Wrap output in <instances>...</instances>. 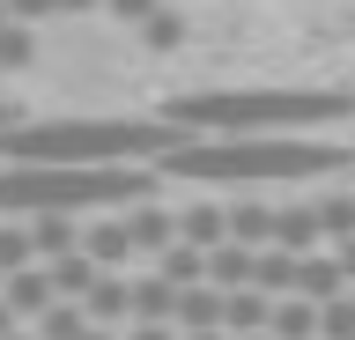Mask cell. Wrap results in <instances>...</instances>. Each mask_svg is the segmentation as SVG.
<instances>
[{"label":"cell","instance_id":"cell-1","mask_svg":"<svg viewBox=\"0 0 355 340\" xmlns=\"http://www.w3.org/2000/svg\"><path fill=\"white\" fill-rule=\"evenodd\" d=\"M340 170H355V148L311 134H215V141L185 134L155 163V178H185V185H311V178H340Z\"/></svg>","mask_w":355,"mask_h":340},{"label":"cell","instance_id":"cell-2","mask_svg":"<svg viewBox=\"0 0 355 340\" xmlns=\"http://www.w3.org/2000/svg\"><path fill=\"white\" fill-rule=\"evenodd\" d=\"M355 111V96L340 89H193L163 96V126L178 134H311V126H340Z\"/></svg>","mask_w":355,"mask_h":340},{"label":"cell","instance_id":"cell-3","mask_svg":"<svg viewBox=\"0 0 355 340\" xmlns=\"http://www.w3.org/2000/svg\"><path fill=\"white\" fill-rule=\"evenodd\" d=\"M155 185L148 163H0V215H111L155 200Z\"/></svg>","mask_w":355,"mask_h":340},{"label":"cell","instance_id":"cell-4","mask_svg":"<svg viewBox=\"0 0 355 340\" xmlns=\"http://www.w3.org/2000/svg\"><path fill=\"white\" fill-rule=\"evenodd\" d=\"M178 126L163 118H30L0 126V163H163L178 148Z\"/></svg>","mask_w":355,"mask_h":340},{"label":"cell","instance_id":"cell-5","mask_svg":"<svg viewBox=\"0 0 355 340\" xmlns=\"http://www.w3.org/2000/svg\"><path fill=\"white\" fill-rule=\"evenodd\" d=\"M266 251H296V259H311V251H326V229H318V207L311 200H274V244Z\"/></svg>","mask_w":355,"mask_h":340},{"label":"cell","instance_id":"cell-6","mask_svg":"<svg viewBox=\"0 0 355 340\" xmlns=\"http://www.w3.org/2000/svg\"><path fill=\"white\" fill-rule=\"evenodd\" d=\"M0 303H8V318H15V325H22V318L37 325L60 296H52V274H44V267H22V274H0Z\"/></svg>","mask_w":355,"mask_h":340},{"label":"cell","instance_id":"cell-7","mask_svg":"<svg viewBox=\"0 0 355 340\" xmlns=\"http://www.w3.org/2000/svg\"><path fill=\"white\" fill-rule=\"evenodd\" d=\"M178 318V289L163 274H126V325H171Z\"/></svg>","mask_w":355,"mask_h":340},{"label":"cell","instance_id":"cell-8","mask_svg":"<svg viewBox=\"0 0 355 340\" xmlns=\"http://www.w3.org/2000/svg\"><path fill=\"white\" fill-rule=\"evenodd\" d=\"M126 237H133V259H155V251H171V244H178V207H163V200L126 207Z\"/></svg>","mask_w":355,"mask_h":340},{"label":"cell","instance_id":"cell-9","mask_svg":"<svg viewBox=\"0 0 355 340\" xmlns=\"http://www.w3.org/2000/svg\"><path fill=\"white\" fill-rule=\"evenodd\" d=\"M82 222H89V215H30V251H37V267L82 251Z\"/></svg>","mask_w":355,"mask_h":340},{"label":"cell","instance_id":"cell-10","mask_svg":"<svg viewBox=\"0 0 355 340\" xmlns=\"http://www.w3.org/2000/svg\"><path fill=\"white\" fill-rule=\"evenodd\" d=\"M82 318H89V325H104V333L126 325V267H119V274H96V281L82 289Z\"/></svg>","mask_w":355,"mask_h":340},{"label":"cell","instance_id":"cell-11","mask_svg":"<svg viewBox=\"0 0 355 340\" xmlns=\"http://www.w3.org/2000/svg\"><path fill=\"white\" fill-rule=\"evenodd\" d=\"M178 244H193V251L230 244V215H222V200H193V207H178Z\"/></svg>","mask_w":355,"mask_h":340},{"label":"cell","instance_id":"cell-12","mask_svg":"<svg viewBox=\"0 0 355 340\" xmlns=\"http://www.w3.org/2000/svg\"><path fill=\"white\" fill-rule=\"evenodd\" d=\"M222 215H230V244L244 251L274 244V200H222Z\"/></svg>","mask_w":355,"mask_h":340},{"label":"cell","instance_id":"cell-13","mask_svg":"<svg viewBox=\"0 0 355 340\" xmlns=\"http://www.w3.org/2000/svg\"><path fill=\"white\" fill-rule=\"evenodd\" d=\"M296 296H304V303H333V296H348L340 259H333V251H311L304 267H296Z\"/></svg>","mask_w":355,"mask_h":340},{"label":"cell","instance_id":"cell-14","mask_svg":"<svg viewBox=\"0 0 355 340\" xmlns=\"http://www.w3.org/2000/svg\"><path fill=\"white\" fill-rule=\"evenodd\" d=\"M178 333H222V289L193 281V289H178Z\"/></svg>","mask_w":355,"mask_h":340},{"label":"cell","instance_id":"cell-15","mask_svg":"<svg viewBox=\"0 0 355 340\" xmlns=\"http://www.w3.org/2000/svg\"><path fill=\"white\" fill-rule=\"evenodd\" d=\"M266 318H274V296H259V289L222 296V333H266Z\"/></svg>","mask_w":355,"mask_h":340},{"label":"cell","instance_id":"cell-16","mask_svg":"<svg viewBox=\"0 0 355 340\" xmlns=\"http://www.w3.org/2000/svg\"><path fill=\"white\" fill-rule=\"evenodd\" d=\"M266 340H318V303H304V296H274Z\"/></svg>","mask_w":355,"mask_h":340},{"label":"cell","instance_id":"cell-17","mask_svg":"<svg viewBox=\"0 0 355 340\" xmlns=\"http://www.w3.org/2000/svg\"><path fill=\"white\" fill-rule=\"evenodd\" d=\"M311 207H318L326 244H348V237H355V185H348V193H311Z\"/></svg>","mask_w":355,"mask_h":340},{"label":"cell","instance_id":"cell-18","mask_svg":"<svg viewBox=\"0 0 355 340\" xmlns=\"http://www.w3.org/2000/svg\"><path fill=\"white\" fill-rule=\"evenodd\" d=\"M44 274H52V296H60V303H82V289H89V281H96L104 267H89L82 251H67V259H52Z\"/></svg>","mask_w":355,"mask_h":340},{"label":"cell","instance_id":"cell-19","mask_svg":"<svg viewBox=\"0 0 355 340\" xmlns=\"http://www.w3.org/2000/svg\"><path fill=\"white\" fill-rule=\"evenodd\" d=\"M22 267H37V251H30V222L0 215V274H22Z\"/></svg>","mask_w":355,"mask_h":340},{"label":"cell","instance_id":"cell-20","mask_svg":"<svg viewBox=\"0 0 355 340\" xmlns=\"http://www.w3.org/2000/svg\"><path fill=\"white\" fill-rule=\"evenodd\" d=\"M82 333H89L82 303H52V311L37 318V340H82Z\"/></svg>","mask_w":355,"mask_h":340},{"label":"cell","instance_id":"cell-21","mask_svg":"<svg viewBox=\"0 0 355 340\" xmlns=\"http://www.w3.org/2000/svg\"><path fill=\"white\" fill-rule=\"evenodd\" d=\"M30 52H37V37H30L22 23H8V30H0V67H30Z\"/></svg>","mask_w":355,"mask_h":340},{"label":"cell","instance_id":"cell-22","mask_svg":"<svg viewBox=\"0 0 355 340\" xmlns=\"http://www.w3.org/2000/svg\"><path fill=\"white\" fill-rule=\"evenodd\" d=\"M141 37H148V45H185V15H171V8H155L148 23H141Z\"/></svg>","mask_w":355,"mask_h":340},{"label":"cell","instance_id":"cell-23","mask_svg":"<svg viewBox=\"0 0 355 340\" xmlns=\"http://www.w3.org/2000/svg\"><path fill=\"white\" fill-rule=\"evenodd\" d=\"M0 8H8V23H22V30H37V23L60 15V0H0Z\"/></svg>","mask_w":355,"mask_h":340},{"label":"cell","instance_id":"cell-24","mask_svg":"<svg viewBox=\"0 0 355 340\" xmlns=\"http://www.w3.org/2000/svg\"><path fill=\"white\" fill-rule=\"evenodd\" d=\"M104 8H111V15H119V23H133V30H141V23H148V15H155V0H104Z\"/></svg>","mask_w":355,"mask_h":340},{"label":"cell","instance_id":"cell-25","mask_svg":"<svg viewBox=\"0 0 355 340\" xmlns=\"http://www.w3.org/2000/svg\"><path fill=\"white\" fill-rule=\"evenodd\" d=\"M126 340H178V325H126Z\"/></svg>","mask_w":355,"mask_h":340},{"label":"cell","instance_id":"cell-26","mask_svg":"<svg viewBox=\"0 0 355 340\" xmlns=\"http://www.w3.org/2000/svg\"><path fill=\"white\" fill-rule=\"evenodd\" d=\"M104 0H60V15H96Z\"/></svg>","mask_w":355,"mask_h":340},{"label":"cell","instance_id":"cell-27","mask_svg":"<svg viewBox=\"0 0 355 340\" xmlns=\"http://www.w3.org/2000/svg\"><path fill=\"white\" fill-rule=\"evenodd\" d=\"M82 340H126V325H119V333H104V325H89V333Z\"/></svg>","mask_w":355,"mask_h":340},{"label":"cell","instance_id":"cell-28","mask_svg":"<svg viewBox=\"0 0 355 340\" xmlns=\"http://www.w3.org/2000/svg\"><path fill=\"white\" fill-rule=\"evenodd\" d=\"M0 126H15V96H0Z\"/></svg>","mask_w":355,"mask_h":340},{"label":"cell","instance_id":"cell-29","mask_svg":"<svg viewBox=\"0 0 355 340\" xmlns=\"http://www.w3.org/2000/svg\"><path fill=\"white\" fill-rule=\"evenodd\" d=\"M8 333H15V318H8V303H0V340H8Z\"/></svg>","mask_w":355,"mask_h":340},{"label":"cell","instance_id":"cell-30","mask_svg":"<svg viewBox=\"0 0 355 340\" xmlns=\"http://www.w3.org/2000/svg\"><path fill=\"white\" fill-rule=\"evenodd\" d=\"M8 340H37V333H22V325H15V333H8Z\"/></svg>","mask_w":355,"mask_h":340},{"label":"cell","instance_id":"cell-31","mask_svg":"<svg viewBox=\"0 0 355 340\" xmlns=\"http://www.w3.org/2000/svg\"><path fill=\"white\" fill-rule=\"evenodd\" d=\"M230 340H266V333H230Z\"/></svg>","mask_w":355,"mask_h":340},{"label":"cell","instance_id":"cell-32","mask_svg":"<svg viewBox=\"0 0 355 340\" xmlns=\"http://www.w3.org/2000/svg\"><path fill=\"white\" fill-rule=\"evenodd\" d=\"M348 296H355V289H348Z\"/></svg>","mask_w":355,"mask_h":340}]
</instances>
